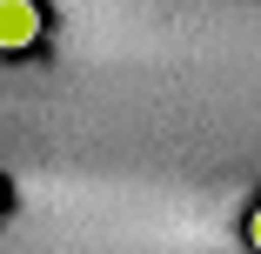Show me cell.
<instances>
[{"instance_id":"1","label":"cell","mask_w":261,"mask_h":254,"mask_svg":"<svg viewBox=\"0 0 261 254\" xmlns=\"http://www.w3.org/2000/svg\"><path fill=\"white\" fill-rule=\"evenodd\" d=\"M40 40V0H0V54H20Z\"/></svg>"},{"instance_id":"2","label":"cell","mask_w":261,"mask_h":254,"mask_svg":"<svg viewBox=\"0 0 261 254\" xmlns=\"http://www.w3.org/2000/svg\"><path fill=\"white\" fill-rule=\"evenodd\" d=\"M248 241H254V254H261V201H254V214H248Z\"/></svg>"}]
</instances>
